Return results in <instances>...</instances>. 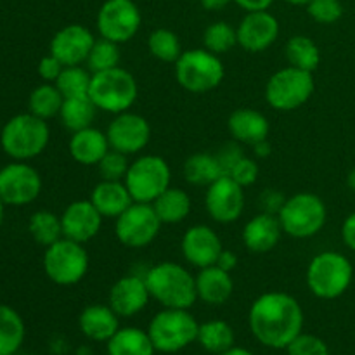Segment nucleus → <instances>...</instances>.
<instances>
[{
  "mask_svg": "<svg viewBox=\"0 0 355 355\" xmlns=\"http://www.w3.org/2000/svg\"><path fill=\"white\" fill-rule=\"evenodd\" d=\"M305 314L300 302L286 291H267L253 300L248 312L252 335L267 349L284 350L302 331Z\"/></svg>",
  "mask_w": 355,
  "mask_h": 355,
  "instance_id": "f257e3e1",
  "label": "nucleus"
},
{
  "mask_svg": "<svg viewBox=\"0 0 355 355\" xmlns=\"http://www.w3.org/2000/svg\"><path fill=\"white\" fill-rule=\"evenodd\" d=\"M153 300L163 309H191L198 300L196 276L177 262H158L144 274Z\"/></svg>",
  "mask_w": 355,
  "mask_h": 355,
  "instance_id": "f03ea898",
  "label": "nucleus"
},
{
  "mask_svg": "<svg viewBox=\"0 0 355 355\" xmlns=\"http://www.w3.org/2000/svg\"><path fill=\"white\" fill-rule=\"evenodd\" d=\"M51 141V128L47 120L28 113L9 118L0 128V146L14 162H28L47 149Z\"/></svg>",
  "mask_w": 355,
  "mask_h": 355,
  "instance_id": "7ed1b4c3",
  "label": "nucleus"
},
{
  "mask_svg": "<svg viewBox=\"0 0 355 355\" xmlns=\"http://www.w3.org/2000/svg\"><path fill=\"white\" fill-rule=\"evenodd\" d=\"M352 279V262L340 252H321L314 255L305 274L309 291L321 300H335L345 295Z\"/></svg>",
  "mask_w": 355,
  "mask_h": 355,
  "instance_id": "20e7f679",
  "label": "nucleus"
},
{
  "mask_svg": "<svg viewBox=\"0 0 355 355\" xmlns=\"http://www.w3.org/2000/svg\"><path fill=\"white\" fill-rule=\"evenodd\" d=\"M200 322L189 309H163L148 324V335L156 352L177 354L193 345L198 338Z\"/></svg>",
  "mask_w": 355,
  "mask_h": 355,
  "instance_id": "39448f33",
  "label": "nucleus"
},
{
  "mask_svg": "<svg viewBox=\"0 0 355 355\" xmlns=\"http://www.w3.org/2000/svg\"><path fill=\"white\" fill-rule=\"evenodd\" d=\"M89 97L99 111L110 114H120L130 111L137 103L139 85L135 76L128 69L118 68L107 71L92 73Z\"/></svg>",
  "mask_w": 355,
  "mask_h": 355,
  "instance_id": "423d86ee",
  "label": "nucleus"
},
{
  "mask_svg": "<svg viewBox=\"0 0 355 355\" xmlns=\"http://www.w3.org/2000/svg\"><path fill=\"white\" fill-rule=\"evenodd\" d=\"M175 80L184 90L191 94H207L217 89L225 76L220 55L201 49H189L173 62Z\"/></svg>",
  "mask_w": 355,
  "mask_h": 355,
  "instance_id": "0eeeda50",
  "label": "nucleus"
},
{
  "mask_svg": "<svg viewBox=\"0 0 355 355\" xmlns=\"http://www.w3.org/2000/svg\"><path fill=\"white\" fill-rule=\"evenodd\" d=\"M277 217L284 234L295 239H309L318 236L326 225L328 208L318 194L304 191L286 198Z\"/></svg>",
  "mask_w": 355,
  "mask_h": 355,
  "instance_id": "6e6552de",
  "label": "nucleus"
},
{
  "mask_svg": "<svg viewBox=\"0 0 355 355\" xmlns=\"http://www.w3.org/2000/svg\"><path fill=\"white\" fill-rule=\"evenodd\" d=\"M315 90L314 73L295 68L277 69L266 83V101L272 110L288 113L304 106Z\"/></svg>",
  "mask_w": 355,
  "mask_h": 355,
  "instance_id": "1a4fd4ad",
  "label": "nucleus"
},
{
  "mask_svg": "<svg viewBox=\"0 0 355 355\" xmlns=\"http://www.w3.org/2000/svg\"><path fill=\"white\" fill-rule=\"evenodd\" d=\"M44 272L58 286H75L87 276L90 267L89 253L82 243L61 238L45 248Z\"/></svg>",
  "mask_w": 355,
  "mask_h": 355,
  "instance_id": "9d476101",
  "label": "nucleus"
},
{
  "mask_svg": "<svg viewBox=\"0 0 355 355\" xmlns=\"http://www.w3.org/2000/svg\"><path fill=\"white\" fill-rule=\"evenodd\" d=\"M137 203H153L172 186V168L168 162L158 155H142L130 162L123 179Z\"/></svg>",
  "mask_w": 355,
  "mask_h": 355,
  "instance_id": "9b49d317",
  "label": "nucleus"
},
{
  "mask_svg": "<svg viewBox=\"0 0 355 355\" xmlns=\"http://www.w3.org/2000/svg\"><path fill=\"white\" fill-rule=\"evenodd\" d=\"M162 225L151 203L134 201L120 217L114 218V236L125 248H146L158 238Z\"/></svg>",
  "mask_w": 355,
  "mask_h": 355,
  "instance_id": "f8f14e48",
  "label": "nucleus"
},
{
  "mask_svg": "<svg viewBox=\"0 0 355 355\" xmlns=\"http://www.w3.org/2000/svg\"><path fill=\"white\" fill-rule=\"evenodd\" d=\"M142 24L141 9L134 0H104L97 10L96 26L101 38L127 44L139 33Z\"/></svg>",
  "mask_w": 355,
  "mask_h": 355,
  "instance_id": "ddd939ff",
  "label": "nucleus"
},
{
  "mask_svg": "<svg viewBox=\"0 0 355 355\" xmlns=\"http://www.w3.org/2000/svg\"><path fill=\"white\" fill-rule=\"evenodd\" d=\"M42 193V177L26 162H12L0 168V198L7 207H26Z\"/></svg>",
  "mask_w": 355,
  "mask_h": 355,
  "instance_id": "4468645a",
  "label": "nucleus"
},
{
  "mask_svg": "<svg viewBox=\"0 0 355 355\" xmlns=\"http://www.w3.org/2000/svg\"><path fill=\"white\" fill-rule=\"evenodd\" d=\"M110 148L123 155H139L151 142V125L142 114L134 111L114 114L106 128Z\"/></svg>",
  "mask_w": 355,
  "mask_h": 355,
  "instance_id": "2eb2a0df",
  "label": "nucleus"
},
{
  "mask_svg": "<svg viewBox=\"0 0 355 355\" xmlns=\"http://www.w3.org/2000/svg\"><path fill=\"white\" fill-rule=\"evenodd\" d=\"M245 187L229 175H222L207 187L205 193V208L211 220L227 225L239 220L245 211Z\"/></svg>",
  "mask_w": 355,
  "mask_h": 355,
  "instance_id": "dca6fc26",
  "label": "nucleus"
},
{
  "mask_svg": "<svg viewBox=\"0 0 355 355\" xmlns=\"http://www.w3.org/2000/svg\"><path fill=\"white\" fill-rule=\"evenodd\" d=\"M238 31V45L246 52H263L276 44L279 37V21L269 10H255L246 12L239 24L236 26Z\"/></svg>",
  "mask_w": 355,
  "mask_h": 355,
  "instance_id": "f3484780",
  "label": "nucleus"
},
{
  "mask_svg": "<svg viewBox=\"0 0 355 355\" xmlns=\"http://www.w3.org/2000/svg\"><path fill=\"white\" fill-rule=\"evenodd\" d=\"M180 250L184 260L200 270L217 263L224 245L215 229H211L210 225L196 224L184 232Z\"/></svg>",
  "mask_w": 355,
  "mask_h": 355,
  "instance_id": "a211bd4d",
  "label": "nucleus"
},
{
  "mask_svg": "<svg viewBox=\"0 0 355 355\" xmlns=\"http://www.w3.org/2000/svg\"><path fill=\"white\" fill-rule=\"evenodd\" d=\"M96 40L92 31L83 24H66L51 38L49 54L58 58L64 66L83 64Z\"/></svg>",
  "mask_w": 355,
  "mask_h": 355,
  "instance_id": "6ab92c4d",
  "label": "nucleus"
},
{
  "mask_svg": "<svg viewBox=\"0 0 355 355\" xmlns=\"http://www.w3.org/2000/svg\"><path fill=\"white\" fill-rule=\"evenodd\" d=\"M149 300H151V293L148 290V284H146L144 276H139V274L120 277L110 288V295H107V305L123 319L141 314L148 307Z\"/></svg>",
  "mask_w": 355,
  "mask_h": 355,
  "instance_id": "aec40b11",
  "label": "nucleus"
},
{
  "mask_svg": "<svg viewBox=\"0 0 355 355\" xmlns=\"http://www.w3.org/2000/svg\"><path fill=\"white\" fill-rule=\"evenodd\" d=\"M104 217L90 200H76L69 203L61 214L62 236L76 243L92 241L103 227Z\"/></svg>",
  "mask_w": 355,
  "mask_h": 355,
  "instance_id": "412c9836",
  "label": "nucleus"
},
{
  "mask_svg": "<svg viewBox=\"0 0 355 355\" xmlns=\"http://www.w3.org/2000/svg\"><path fill=\"white\" fill-rule=\"evenodd\" d=\"M284 232L277 215L259 211V214L253 215L245 224L241 232V239L243 245L250 252L269 253L276 248Z\"/></svg>",
  "mask_w": 355,
  "mask_h": 355,
  "instance_id": "4be33fe9",
  "label": "nucleus"
},
{
  "mask_svg": "<svg viewBox=\"0 0 355 355\" xmlns=\"http://www.w3.org/2000/svg\"><path fill=\"white\" fill-rule=\"evenodd\" d=\"M120 319L110 305H87L78 315V328L85 338L97 343H107L120 329Z\"/></svg>",
  "mask_w": 355,
  "mask_h": 355,
  "instance_id": "5701e85b",
  "label": "nucleus"
},
{
  "mask_svg": "<svg viewBox=\"0 0 355 355\" xmlns=\"http://www.w3.org/2000/svg\"><path fill=\"white\" fill-rule=\"evenodd\" d=\"M227 130L232 141L253 146L269 137L270 123L262 111L252 107H239L227 118Z\"/></svg>",
  "mask_w": 355,
  "mask_h": 355,
  "instance_id": "b1692460",
  "label": "nucleus"
},
{
  "mask_svg": "<svg viewBox=\"0 0 355 355\" xmlns=\"http://www.w3.org/2000/svg\"><path fill=\"white\" fill-rule=\"evenodd\" d=\"M196 293L198 300L207 305L218 307V305L227 304L234 293L232 274L218 266L200 269V272L196 274Z\"/></svg>",
  "mask_w": 355,
  "mask_h": 355,
  "instance_id": "393cba45",
  "label": "nucleus"
},
{
  "mask_svg": "<svg viewBox=\"0 0 355 355\" xmlns=\"http://www.w3.org/2000/svg\"><path fill=\"white\" fill-rule=\"evenodd\" d=\"M110 149L106 132L96 127L73 132L68 142V151L71 158L83 166H97Z\"/></svg>",
  "mask_w": 355,
  "mask_h": 355,
  "instance_id": "a878e982",
  "label": "nucleus"
},
{
  "mask_svg": "<svg viewBox=\"0 0 355 355\" xmlns=\"http://www.w3.org/2000/svg\"><path fill=\"white\" fill-rule=\"evenodd\" d=\"M89 200L104 218H118L134 203V198L123 180L101 179V182L94 186Z\"/></svg>",
  "mask_w": 355,
  "mask_h": 355,
  "instance_id": "bb28decb",
  "label": "nucleus"
},
{
  "mask_svg": "<svg viewBox=\"0 0 355 355\" xmlns=\"http://www.w3.org/2000/svg\"><path fill=\"white\" fill-rule=\"evenodd\" d=\"M151 205L163 225L180 224L189 217L191 210H193V201H191L189 193L180 189V187L172 186L165 193L159 194Z\"/></svg>",
  "mask_w": 355,
  "mask_h": 355,
  "instance_id": "cd10ccee",
  "label": "nucleus"
},
{
  "mask_svg": "<svg viewBox=\"0 0 355 355\" xmlns=\"http://www.w3.org/2000/svg\"><path fill=\"white\" fill-rule=\"evenodd\" d=\"M107 355H155L156 349L148 331L135 326L120 328L106 343Z\"/></svg>",
  "mask_w": 355,
  "mask_h": 355,
  "instance_id": "c85d7f7f",
  "label": "nucleus"
},
{
  "mask_svg": "<svg viewBox=\"0 0 355 355\" xmlns=\"http://www.w3.org/2000/svg\"><path fill=\"white\" fill-rule=\"evenodd\" d=\"M26 326L16 309L0 304V355H16L24 343Z\"/></svg>",
  "mask_w": 355,
  "mask_h": 355,
  "instance_id": "c756f323",
  "label": "nucleus"
},
{
  "mask_svg": "<svg viewBox=\"0 0 355 355\" xmlns=\"http://www.w3.org/2000/svg\"><path fill=\"white\" fill-rule=\"evenodd\" d=\"M196 342L208 354L218 355L236 345V333L227 321L211 319V321L201 322L198 328Z\"/></svg>",
  "mask_w": 355,
  "mask_h": 355,
  "instance_id": "7c9ffc66",
  "label": "nucleus"
},
{
  "mask_svg": "<svg viewBox=\"0 0 355 355\" xmlns=\"http://www.w3.org/2000/svg\"><path fill=\"white\" fill-rule=\"evenodd\" d=\"M225 175L217 155L210 153H194L184 163V177L189 184L200 187H208L215 180Z\"/></svg>",
  "mask_w": 355,
  "mask_h": 355,
  "instance_id": "2f4dec72",
  "label": "nucleus"
},
{
  "mask_svg": "<svg viewBox=\"0 0 355 355\" xmlns=\"http://www.w3.org/2000/svg\"><path fill=\"white\" fill-rule=\"evenodd\" d=\"M97 111L99 110L89 96L68 97V99H64L61 111H59V120H61L62 127L68 128L73 134V132H78L82 128L92 127Z\"/></svg>",
  "mask_w": 355,
  "mask_h": 355,
  "instance_id": "473e14b6",
  "label": "nucleus"
},
{
  "mask_svg": "<svg viewBox=\"0 0 355 355\" xmlns=\"http://www.w3.org/2000/svg\"><path fill=\"white\" fill-rule=\"evenodd\" d=\"M284 55L290 66L314 73L321 62V51L319 45L305 35H295L284 45Z\"/></svg>",
  "mask_w": 355,
  "mask_h": 355,
  "instance_id": "72a5a7b5",
  "label": "nucleus"
},
{
  "mask_svg": "<svg viewBox=\"0 0 355 355\" xmlns=\"http://www.w3.org/2000/svg\"><path fill=\"white\" fill-rule=\"evenodd\" d=\"M62 103H64V97L59 92L55 83L44 82L31 90L28 97V111L42 120H51V118L59 116Z\"/></svg>",
  "mask_w": 355,
  "mask_h": 355,
  "instance_id": "f704fd0d",
  "label": "nucleus"
},
{
  "mask_svg": "<svg viewBox=\"0 0 355 355\" xmlns=\"http://www.w3.org/2000/svg\"><path fill=\"white\" fill-rule=\"evenodd\" d=\"M28 231H30L31 238L35 243L40 246H51L52 243L59 241L62 236V224L61 215H55L54 211L49 210H38L28 220Z\"/></svg>",
  "mask_w": 355,
  "mask_h": 355,
  "instance_id": "c9c22d12",
  "label": "nucleus"
},
{
  "mask_svg": "<svg viewBox=\"0 0 355 355\" xmlns=\"http://www.w3.org/2000/svg\"><path fill=\"white\" fill-rule=\"evenodd\" d=\"M90 83H92V71L89 68H83L82 64L64 66L59 78L55 80V87L64 99L89 96Z\"/></svg>",
  "mask_w": 355,
  "mask_h": 355,
  "instance_id": "e433bc0d",
  "label": "nucleus"
},
{
  "mask_svg": "<svg viewBox=\"0 0 355 355\" xmlns=\"http://www.w3.org/2000/svg\"><path fill=\"white\" fill-rule=\"evenodd\" d=\"M238 45V31L227 21H215L203 33V47L214 54L222 55Z\"/></svg>",
  "mask_w": 355,
  "mask_h": 355,
  "instance_id": "4c0bfd02",
  "label": "nucleus"
},
{
  "mask_svg": "<svg viewBox=\"0 0 355 355\" xmlns=\"http://www.w3.org/2000/svg\"><path fill=\"white\" fill-rule=\"evenodd\" d=\"M148 49L153 58L162 62H175L182 54L179 37L168 28H156L148 37Z\"/></svg>",
  "mask_w": 355,
  "mask_h": 355,
  "instance_id": "58836bf2",
  "label": "nucleus"
},
{
  "mask_svg": "<svg viewBox=\"0 0 355 355\" xmlns=\"http://www.w3.org/2000/svg\"><path fill=\"white\" fill-rule=\"evenodd\" d=\"M120 44H114V42L99 37L96 40V44L92 45V49H90L85 64L92 73H101L107 71V69L118 68V66H120Z\"/></svg>",
  "mask_w": 355,
  "mask_h": 355,
  "instance_id": "ea45409f",
  "label": "nucleus"
},
{
  "mask_svg": "<svg viewBox=\"0 0 355 355\" xmlns=\"http://www.w3.org/2000/svg\"><path fill=\"white\" fill-rule=\"evenodd\" d=\"M128 166H130V162H128L127 155H123L120 151H114V149H110L104 155V158L99 162L97 168H99L101 179L123 180L128 172Z\"/></svg>",
  "mask_w": 355,
  "mask_h": 355,
  "instance_id": "a19ab883",
  "label": "nucleus"
},
{
  "mask_svg": "<svg viewBox=\"0 0 355 355\" xmlns=\"http://www.w3.org/2000/svg\"><path fill=\"white\" fill-rule=\"evenodd\" d=\"M305 7L309 16L319 24H333L343 16L342 0H311Z\"/></svg>",
  "mask_w": 355,
  "mask_h": 355,
  "instance_id": "79ce46f5",
  "label": "nucleus"
},
{
  "mask_svg": "<svg viewBox=\"0 0 355 355\" xmlns=\"http://www.w3.org/2000/svg\"><path fill=\"white\" fill-rule=\"evenodd\" d=\"M284 350H286V355H331L328 343L324 340L304 331Z\"/></svg>",
  "mask_w": 355,
  "mask_h": 355,
  "instance_id": "37998d69",
  "label": "nucleus"
},
{
  "mask_svg": "<svg viewBox=\"0 0 355 355\" xmlns=\"http://www.w3.org/2000/svg\"><path fill=\"white\" fill-rule=\"evenodd\" d=\"M234 182H238L241 187H250L259 180L260 175V165L255 158L252 156H243L238 163L231 168L227 173Z\"/></svg>",
  "mask_w": 355,
  "mask_h": 355,
  "instance_id": "c03bdc74",
  "label": "nucleus"
},
{
  "mask_svg": "<svg viewBox=\"0 0 355 355\" xmlns=\"http://www.w3.org/2000/svg\"><path fill=\"white\" fill-rule=\"evenodd\" d=\"M215 155H217L218 162H220L222 170H224V173L227 175V173L231 172L232 166H234L236 163H238L239 159L245 156V151L241 149L239 142L232 141V142H227V144L222 146V148L218 149V153H215Z\"/></svg>",
  "mask_w": 355,
  "mask_h": 355,
  "instance_id": "a18cd8bd",
  "label": "nucleus"
},
{
  "mask_svg": "<svg viewBox=\"0 0 355 355\" xmlns=\"http://www.w3.org/2000/svg\"><path fill=\"white\" fill-rule=\"evenodd\" d=\"M284 203H286V196L277 189H263L259 196V208L266 214L279 215Z\"/></svg>",
  "mask_w": 355,
  "mask_h": 355,
  "instance_id": "49530a36",
  "label": "nucleus"
},
{
  "mask_svg": "<svg viewBox=\"0 0 355 355\" xmlns=\"http://www.w3.org/2000/svg\"><path fill=\"white\" fill-rule=\"evenodd\" d=\"M62 69H64V64H62V62L59 61L58 58H54L52 54L44 55L37 66V71L38 75H40V78L49 83H55V80L59 78Z\"/></svg>",
  "mask_w": 355,
  "mask_h": 355,
  "instance_id": "de8ad7c7",
  "label": "nucleus"
},
{
  "mask_svg": "<svg viewBox=\"0 0 355 355\" xmlns=\"http://www.w3.org/2000/svg\"><path fill=\"white\" fill-rule=\"evenodd\" d=\"M342 239L347 248L355 252V211L343 220L342 225Z\"/></svg>",
  "mask_w": 355,
  "mask_h": 355,
  "instance_id": "09e8293b",
  "label": "nucleus"
},
{
  "mask_svg": "<svg viewBox=\"0 0 355 355\" xmlns=\"http://www.w3.org/2000/svg\"><path fill=\"white\" fill-rule=\"evenodd\" d=\"M232 2L246 12H255V10H269L274 0H232Z\"/></svg>",
  "mask_w": 355,
  "mask_h": 355,
  "instance_id": "8fccbe9b",
  "label": "nucleus"
},
{
  "mask_svg": "<svg viewBox=\"0 0 355 355\" xmlns=\"http://www.w3.org/2000/svg\"><path fill=\"white\" fill-rule=\"evenodd\" d=\"M215 266H218L220 269L227 270V272H232V270L238 267V255H236L232 250H225L224 248V250H222L220 257H218V260H217V263H215Z\"/></svg>",
  "mask_w": 355,
  "mask_h": 355,
  "instance_id": "3c124183",
  "label": "nucleus"
},
{
  "mask_svg": "<svg viewBox=\"0 0 355 355\" xmlns=\"http://www.w3.org/2000/svg\"><path fill=\"white\" fill-rule=\"evenodd\" d=\"M252 148H253V155H255L259 159L269 158L270 153H272V148H270V144H269V141H267V139H266V141L257 142V144H253Z\"/></svg>",
  "mask_w": 355,
  "mask_h": 355,
  "instance_id": "603ef678",
  "label": "nucleus"
},
{
  "mask_svg": "<svg viewBox=\"0 0 355 355\" xmlns=\"http://www.w3.org/2000/svg\"><path fill=\"white\" fill-rule=\"evenodd\" d=\"M232 0H200V3H201V7H203V9H207V10H222V9H225V7L229 6V3H231Z\"/></svg>",
  "mask_w": 355,
  "mask_h": 355,
  "instance_id": "864d4df0",
  "label": "nucleus"
},
{
  "mask_svg": "<svg viewBox=\"0 0 355 355\" xmlns=\"http://www.w3.org/2000/svg\"><path fill=\"white\" fill-rule=\"evenodd\" d=\"M218 355H253V352H250V350L245 349V347L234 345V347H231L229 350H225V352H222Z\"/></svg>",
  "mask_w": 355,
  "mask_h": 355,
  "instance_id": "5fc2aeb1",
  "label": "nucleus"
},
{
  "mask_svg": "<svg viewBox=\"0 0 355 355\" xmlns=\"http://www.w3.org/2000/svg\"><path fill=\"white\" fill-rule=\"evenodd\" d=\"M347 186L350 187V191H352V193H355V168L350 170L349 177H347Z\"/></svg>",
  "mask_w": 355,
  "mask_h": 355,
  "instance_id": "6e6d98bb",
  "label": "nucleus"
},
{
  "mask_svg": "<svg viewBox=\"0 0 355 355\" xmlns=\"http://www.w3.org/2000/svg\"><path fill=\"white\" fill-rule=\"evenodd\" d=\"M284 2L290 3V6H297V7H300V6H307V3L311 2V0H284Z\"/></svg>",
  "mask_w": 355,
  "mask_h": 355,
  "instance_id": "4d7b16f0",
  "label": "nucleus"
},
{
  "mask_svg": "<svg viewBox=\"0 0 355 355\" xmlns=\"http://www.w3.org/2000/svg\"><path fill=\"white\" fill-rule=\"evenodd\" d=\"M6 207H7V205L3 203L2 198H0V227H2V224H3V217H6Z\"/></svg>",
  "mask_w": 355,
  "mask_h": 355,
  "instance_id": "13d9d810",
  "label": "nucleus"
},
{
  "mask_svg": "<svg viewBox=\"0 0 355 355\" xmlns=\"http://www.w3.org/2000/svg\"><path fill=\"white\" fill-rule=\"evenodd\" d=\"M21 355H35V354H21Z\"/></svg>",
  "mask_w": 355,
  "mask_h": 355,
  "instance_id": "bf43d9fd",
  "label": "nucleus"
},
{
  "mask_svg": "<svg viewBox=\"0 0 355 355\" xmlns=\"http://www.w3.org/2000/svg\"><path fill=\"white\" fill-rule=\"evenodd\" d=\"M0 128H2V125H0Z\"/></svg>",
  "mask_w": 355,
  "mask_h": 355,
  "instance_id": "052dcab7",
  "label": "nucleus"
}]
</instances>
